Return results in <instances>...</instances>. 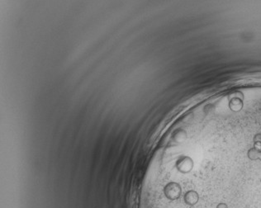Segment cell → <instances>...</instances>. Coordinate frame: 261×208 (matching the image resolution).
I'll use <instances>...</instances> for the list:
<instances>
[{
	"mask_svg": "<svg viewBox=\"0 0 261 208\" xmlns=\"http://www.w3.org/2000/svg\"><path fill=\"white\" fill-rule=\"evenodd\" d=\"M244 95L241 92H235L232 94V97L229 102V108L232 111H240L243 108L244 103H243Z\"/></svg>",
	"mask_w": 261,
	"mask_h": 208,
	"instance_id": "1",
	"label": "cell"
},
{
	"mask_svg": "<svg viewBox=\"0 0 261 208\" xmlns=\"http://www.w3.org/2000/svg\"><path fill=\"white\" fill-rule=\"evenodd\" d=\"M165 194L170 200H176L181 195V187L177 182H169L165 187Z\"/></svg>",
	"mask_w": 261,
	"mask_h": 208,
	"instance_id": "2",
	"label": "cell"
},
{
	"mask_svg": "<svg viewBox=\"0 0 261 208\" xmlns=\"http://www.w3.org/2000/svg\"><path fill=\"white\" fill-rule=\"evenodd\" d=\"M176 166L178 170L181 173L183 174L189 173L193 168V160L188 156H183L177 162Z\"/></svg>",
	"mask_w": 261,
	"mask_h": 208,
	"instance_id": "3",
	"label": "cell"
},
{
	"mask_svg": "<svg viewBox=\"0 0 261 208\" xmlns=\"http://www.w3.org/2000/svg\"><path fill=\"white\" fill-rule=\"evenodd\" d=\"M199 195L196 191H193V190L187 191L184 195V201L186 204L189 206H194L199 202Z\"/></svg>",
	"mask_w": 261,
	"mask_h": 208,
	"instance_id": "4",
	"label": "cell"
},
{
	"mask_svg": "<svg viewBox=\"0 0 261 208\" xmlns=\"http://www.w3.org/2000/svg\"><path fill=\"white\" fill-rule=\"evenodd\" d=\"M260 151L257 149H255L254 147L253 148L250 149L248 150V153H247V155H248V158L251 160H259V155H260Z\"/></svg>",
	"mask_w": 261,
	"mask_h": 208,
	"instance_id": "5",
	"label": "cell"
},
{
	"mask_svg": "<svg viewBox=\"0 0 261 208\" xmlns=\"http://www.w3.org/2000/svg\"><path fill=\"white\" fill-rule=\"evenodd\" d=\"M254 143H261V133L256 134L254 136Z\"/></svg>",
	"mask_w": 261,
	"mask_h": 208,
	"instance_id": "6",
	"label": "cell"
},
{
	"mask_svg": "<svg viewBox=\"0 0 261 208\" xmlns=\"http://www.w3.org/2000/svg\"><path fill=\"white\" fill-rule=\"evenodd\" d=\"M217 208H228L227 204H226L224 202H221L217 206Z\"/></svg>",
	"mask_w": 261,
	"mask_h": 208,
	"instance_id": "7",
	"label": "cell"
},
{
	"mask_svg": "<svg viewBox=\"0 0 261 208\" xmlns=\"http://www.w3.org/2000/svg\"><path fill=\"white\" fill-rule=\"evenodd\" d=\"M259 160L261 161V150L260 151V155H259Z\"/></svg>",
	"mask_w": 261,
	"mask_h": 208,
	"instance_id": "8",
	"label": "cell"
}]
</instances>
